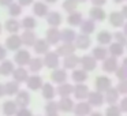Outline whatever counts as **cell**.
I'll return each instance as SVG.
<instances>
[{"label":"cell","instance_id":"6da1fadb","mask_svg":"<svg viewBox=\"0 0 127 116\" xmlns=\"http://www.w3.org/2000/svg\"><path fill=\"white\" fill-rule=\"evenodd\" d=\"M94 86H96L97 91L105 93L107 90H109V89L112 87V81H111V78L107 77V75H100V77H97L96 81H94Z\"/></svg>","mask_w":127,"mask_h":116},{"label":"cell","instance_id":"5bb4252c","mask_svg":"<svg viewBox=\"0 0 127 116\" xmlns=\"http://www.w3.org/2000/svg\"><path fill=\"white\" fill-rule=\"evenodd\" d=\"M21 45H22V38L18 34H11L10 37H7L6 40V48L8 51H18L21 49Z\"/></svg>","mask_w":127,"mask_h":116},{"label":"cell","instance_id":"2e32d148","mask_svg":"<svg viewBox=\"0 0 127 116\" xmlns=\"http://www.w3.org/2000/svg\"><path fill=\"white\" fill-rule=\"evenodd\" d=\"M74 44H75V47H77V49H82V51L88 49V48L90 47V44H92L90 36L83 34V33L78 34L77 38H75V41H74Z\"/></svg>","mask_w":127,"mask_h":116},{"label":"cell","instance_id":"6f0895ef","mask_svg":"<svg viewBox=\"0 0 127 116\" xmlns=\"http://www.w3.org/2000/svg\"><path fill=\"white\" fill-rule=\"evenodd\" d=\"M89 116H102V113L101 112H92Z\"/></svg>","mask_w":127,"mask_h":116},{"label":"cell","instance_id":"52a82bcc","mask_svg":"<svg viewBox=\"0 0 127 116\" xmlns=\"http://www.w3.org/2000/svg\"><path fill=\"white\" fill-rule=\"evenodd\" d=\"M77 51V47H75L74 42H63L62 45H59L58 49H56V53H58L60 58H66L68 55H72Z\"/></svg>","mask_w":127,"mask_h":116},{"label":"cell","instance_id":"7402d4cb","mask_svg":"<svg viewBox=\"0 0 127 116\" xmlns=\"http://www.w3.org/2000/svg\"><path fill=\"white\" fill-rule=\"evenodd\" d=\"M49 10H48V6L47 3L44 1H34L33 3V14L38 18H44L48 15Z\"/></svg>","mask_w":127,"mask_h":116},{"label":"cell","instance_id":"f5cc1de1","mask_svg":"<svg viewBox=\"0 0 127 116\" xmlns=\"http://www.w3.org/2000/svg\"><path fill=\"white\" fill-rule=\"evenodd\" d=\"M18 3H19L22 7H26V6H30V4H33L34 0H18Z\"/></svg>","mask_w":127,"mask_h":116},{"label":"cell","instance_id":"44dd1931","mask_svg":"<svg viewBox=\"0 0 127 116\" xmlns=\"http://www.w3.org/2000/svg\"><path fill=\"white\" fill-rule=\"evenodd\" d=\"M49 42L44 38H37V41L34 42L33 45V49L37 55H45V53L49 52Z\"/></svg>","mask_w":127,"mask_h":116},{"label":"cell","instance_id":"4dcf8cb0","mask_svg":"<svg viewBox=\"0 0 127 116\" xmlns=\"http://www.w3.org/2000/svg\"><path fill=\"white\" fill-rule=\"evenodd\" d=\"M108 53L109 56H113V58H119L124 53V45L119 44V42H111L108 45Z\"/></svg>","mask_w":127,"mask_h":116},{"label":"cell","instance_id":"7bdbcfd3","mask_svg":"<svg viewBox=\"0 0 127 116\" xmlns=\"http://www.w3.org/2000/svg\"><path fill=\"white\" fill-rule=\"evenodd\" d=\"M122 109L119 105L112 104V105H108V108L105 109V116H122Z\"/></svg>","mask_w":127,"mask_h":116},{"label":"cell","instance_id":"be15d7a7","mask_svg":"<svg viewBox=\"0 0 127 116\" xmlns=\"http://www.w3.org/2000/svg\"><path fill=\"white\" fill-rule=\"evenodd\" d=\"M79 3H85V1H88V0H78Z\"/></svg>","mask_w":127,"mask_h":116},{"label":"cell","instance_id":"30bf717a","mask_svg":"<svg viewBox=\"0 0 127 116\" xmlns=\"http://www.w3.org/2000/svg\"><path fill=\"white\" fill-rule=\"evenodd\" d=\"M79 63H81V58L77 56L75 53L63 58V68L64 70H75L79 66Z\"/></svg>","mask_w":127,"mask_h":116},{"label":"cell","instance_id":"b9f144b4","mask_svg":"<svg viewBox=\"0 0 127 116\" xmlns=\"http://www.w3.org/2000/svg\"><path fill=\"white\" fill-rule=\"evenodd\" d=\"M8 14H10V17H12V18L19 17V15L22 14V6H21L19 3H14V1H12L8 6Z\"/></svg>","mask_w":127,"mask_h":116},{"label":"cell","instance_id":"03108f58","mask_svg":"<svg viewBox=\"0 0 127 116\" xmlns=\"http://www.w3.org/2000/svg\"><path fill=\"white\" fill-rule=\"evenodd\" d=\"M47 116H58V113H55V115H47Z\"/></svg>","mask_w":127,"mask_h":116},{"label":"cell","instance_id":"ba28073f","mask_svg":"<svg viewBox=\"0 0 127 116\" xmlns=\"http://www.w3.org/2000/svg\"><path fill=\"white\" fill-rule=\"evenodd\" d=\"M49 45H56L62 41V31L58 28H49L47 30V37H45Z\"/></svg>","mask_w":127,"mask_h":116},{"label":"cell","instance_id":"6125c7cd","mask_svg":"<svg viewBox=\"0 0 127 116\" xmlns=\"http://www.w3.org/2000/svg\"><path fill=\"white\" fill-rule=\"evenodd\" d=\"M123 66H126V67H127V56L123 59Z\"/></svg>","mask_w":127,"mask_h":116},{"label":"cell","instance_id":"11a10c76","mask_svg":"<svg viewBox=\"0 0 127 116\" xmlns=\"http://www.w3.org/2000/svg\"><path fill=\"white\" fill-rule=\"evenodd\" d=\"M122 14H123V17L127 19V4H124V6L122 7Z\"/></svg>","mask_w":127,"mask_h":116},{"label":"cell","instance_id":"9a60e30c","mask_svg":"<svg viewBox=\"0 0 127 116\" xmlns=\"http://www.w3.org/2000/svg\"><path fill=\"white\" fill-rule=\"evenodd\" d=\"M67 77L68 75H67V71L64 68H55L51 72V79H52V82L58 83V85L67 82Z\"/></svg>","mask_w":127,"mask_h":116},{"label":"cell","instance_id":"7c38bea8","mask_svg":"<svg viewBox=\"0 0 127 116\" xmlns=\"http://www.w3.org/2000/svg\"><path fill=\"white\" fill-rule=\"evenodd\" d=\"M26 85H28V87L30 89V90L36 91V90H40V89L42 87L44 81H42V78L40 77V75L33 74V75H29L28 81H26Z\"/></svg>","mask_w":127,"mask_h":116},{"label":"cell","instance_id":"681fc988","mask_svg":"<svg viewBox=\"0 0 127 116\" xmlns=\"http://www.w3.org/2000/svg\"><path fill=\"white\" fill-rule=\"evenodd\" d=\"M119 107H120L122 112L127 113V96H124L123 98L120 100V102H119Z\"/></svg>","mask_w":127,"mask_h":116},{"label":"cell","instance_id":"ac0fdd59","mask_svg":"<svg viewBox=\"0 0 127 116\" xmlns=\"http://www.w3.org/2000/svg\"><path fill=\"white\" fill-rule=\"evenodd\" d=\"M15 102L19 108H28L29 102H30V94L26 90H19L17 94H15Z\"/></svg>","mask_w":127,"mask_h":116},{"label":"cell","instance_id":"8992f818","mask_svg":"<svg viewBox=\"0 0 127 116\" xmlns=\"http://www.w3.org/2000/svg\"><path fill=\"white\" fill-rule=\"evenodd\" d=\"M89 93H90V90H89V86L85 85V83H77V85L74 86V91H72L74 97H75L77 100H79V101L88 100Z\"/></svg>","mask_w":127,"mask_h":116},{"label":"cell","instance_id":"c3c4849f","mask_svg":"<svg viewBox=\"0 0 127 116\" xmlns=\"http://www.w3.org/2000/svg\"><path fill=\"white\" fill-rule=\"evenodd\" d=\"M15 116H33V115H32V112L28 109V108H19Z\"/></svg>","mask_w":127,"mask_h":116},{"label":"cell","instance_id":"5b68a950","mask_svg":"<svg viewBox=\"0 0 127 116\" xmlns=\"http://www.w3.org/2000/svg\"><path fill=\"white\" fill-rule=\"evenodd\" d=\"M75 116H89L92 113V105L88 101H79L78 104L74 105V109H72Z\"/></svg>","mask_w":127,"mask_h":116},{"label":"cell","instance_id":"603a6c76","mask_svg":"<svg viewBox=\"0 0 127 116\" xmlns=\"http://www.w3.org/2000/svg\"><path fill=\"white\" fill-rule=\"evenodd\" d=\"M59 105V111L60 112H71L74 109V101L71 100V97H60V100L58 101Z\"/></svg>","mask_w":127,"mask_h":116},{"label":"cell","instance_id":"1f68e13d","mask_svg":"<svg viewBox=\"0 0 127 116\" xmlns=\"http://www.w3.org/2000/svg\"><path fill=\"white\" fill-rule=\"evenodd\" d=\"M41 94L45 100L51 101V100H53L56 96V89L53 87L52 83H44L42 87H41Z\"/></svg>","mask_w":127,"mask_h":116},{"label":"cell","instance_id":"277c9868","mask_svg":"<svg viewBox=\"0 0 127 116\" xmlns=\"http://www.w3.org/2000/svg\"><path fill=\"white\" fill-rule=\"evenodd\" d=\"M30 60H32V56H30V52L28 49H18L15 56H14V61L19 67H23L26 64H29Z\"/></svg>","mask_w":127,"mask_h":116},{"label":"cell","instance_id":"91938a15","mask_svg":"<svg viewBox=\"0 0 127 116\" xmlns=\"http://www.w3.org/2000/svg\"><path fill=\"white\" fill-rule=\"evenodd\" d=\"M126 0H113V3H116V4H122V3H124Z\"/></svg>","mask_w":127,"mask_h":116},{"label":"cell","instance_id":"ab89813d","mask_svg":"<svg viewBox=\"0 0 127 116\" xmlns=\"http://www.w3.org/2000/svg\"><path fill=\"white\" fill-rule=\"evenodd\" d=\"M21 25H22V28L25 29V30H33L37 26V21H36V18H33V17H25L22 19V22H21Z\"/></svg>","mask_w":127,"mask_h":116},{"label":"cell","instance_id":"7a4b0ae2","mask_svg":"<svg viewBox=\"0 0 127 116\" xmlns=\"http://www.w3.org/2000/svg\"><path fill=\"white\" fill-rule=\"evenodd\" d=\"M59 64H60V56L58 55L56 52H48L45 53L44 56V66L48 67L51 70H55V68H59Z\"/></svg>","mask_w":127,"mask_h":116},{"label":"cell","instance_id":"74e56055","mask_svg":"<svg viewBox=\"0 0 127 116\" xmlns=\"http://www.w3.org/2000/svg\"><path fill=\"white\" fill-rule=\"evenodd\" d=\"M77 36L74 29H64L62 30V42H74Z\"/></svg>","mask_w":127,"mask_h":116},{"label":"cell","instance_id":"60d3db41","mask_svg":"<svg viewBox=\"0 0 127 116\" xmlns=\"http://www.w3.org/2000/svg\"><path fill=\"white\" fill-rule=\"evenodd\" d=\"M78 0H64L63 4H62V7H63V10L66 12H74L77 11V7H78Z\"/></svg>","mask_w":127,"mask_h":116},{"label":"cell","instance_id":"e575fe53","mask_svg":"<svg viewBox=\"0 0 127 116\" xmlns=\"http://www.w3.org/2000/svg\"><path fill=\"white\" fill-rule=\"evenodd\" d=\"M83 21V17H82V12L79 11H74V12H70L68 17H67V23L70 26H79Z\"/></svg>","mask_w":127,"mask_h":116},{"label":"cell","instance_id":"bcb514c9","mask_svg":"<svg viewBox=\"0 0 127 116\" xmlns=\"http://www.w3.org/2000/svg\"><path fill=\"white\" fill-rule=\"evenodd\" d=\"M116 78H118L119 81H127V67L126 66H119L118 70H116Z\"/></svg>","mask_w":127,"mask_h":116},{"label":"cell","instance_id":"f35d334b","mask_svg":"<svg viewBox=\"0 0 127 116\" xmlns=\"http://www.w3.org/2000/svg\"><path fill=\"white\" fill-rule=\"evenodd\" d=\"M44 67V59L41 58H33L29 63V70L32 72H38L41 71V68Z\"/></svg>","mask_w":127,"mask_h":116},{"label":"cell","instance_id":"8d00e7d4","mask_svg":"<svg viewBox=\"0 0 127 116\" xmlns=\"http://www.w3.org/2000/svg\"><path fill=\"white\" fill-rule=\"evenodd\" d=\"M15 67H14V63L11 60H3L1 64H0V74L4 75V77H8L14 72Z\"/></svg>","mask_w":127,"mask_h":116},{"label":"cell","instance_id":"680465c9","mask_svg":"<svg viewBox=\"0 0 127 116\" xmlns=\"http://www.w3.org/2000/svg\"><path fill=\"white\" fill-rule=\"evenodd\" d=\"M123 31H124V34L127 36V22H124V25H123Z\"/></svg>","mask_w":127,"mask_h":116},{"label":"cell","instance_id":"9f6ffc18","mask_svg":"<svg viewBox=\"0 0 127 116\" xmlns=\"http://www.w3.org/2000/svg\"><path fill=\"white\" fill-rule=\"evenodd\" d=\"M3 96H6L4 94V85H0V97H3Z\"/></svg>","mask_w":127,"mask_h":116},{"label":"cell","instance_id":"83f0119b","mask_svg":"<svg viewBox=\"0 0 127 116\" xmlns=\"http://www.w3.org/2000/svg\"><path fill=\"white\" fill-rule=\"evenodd\" d=\"M21 38H22V44L26 47H33L34 42L37 41V36L33 30H25L21 36Z\"/></svg>","mask_w":127,"mask_h":116},{"label":"cell","instance_id":"8fae6325","mask_svg":"<svg viewBox=\"0 0 127 116\" xmlns=\"http://www.w3.org/2000/svg\"><path fill=\"white\" fill-rule=\"evenodd\" d=\"M86 101H88L89 104L92 105V107H101V105L105 102V100H104V93H100V91H97V90L90 91Z\"/></svg>","mask_w":127,"mask_h":116},{"label":"cell","instance_id":"484cf974","mask_svg":"<svg viewBox=\"0 0 127 116\" xmlns=\"http://www.w3.org/2000/svg\"><path fill=\"white\" fill-rule=\"evenodd\" d=\"M92 56H93L96 60L102 61L104 59H107L109 56L108 53V48H105L104 45H98V47H94L93 51H92Z\"/></svg>","mask_w":127,"mask_h":116},{"label":"cell","instance_id":"f1b7e54d","mask_svg":"<svg viewBox=\"0 0 127 116\" xmlns=\"http://www.w3.org/2000/svg\"><path fill=\"white\" fill-rule=\"evenodd\" d=\"M72 91H74V86L71 85V83H60V85L58 86V89H56V94L60 97H70L72 94Z\"/></svg>","mask_w":127,"mask_h":116},{"label":"cell","instance_id":"9c48e42d","mask_svg":"<svg viewBox=\"0 0 127 116\" xmlns=\"http://www.w3.org/2000/svg\"><path fill=\"white\" fill-rule=\"evenodd\" d=\"M81 68H83L85 71H93V70H96L97 67V60L93 58L92 55H85L81 58V63H79Z\"/></svg>","mask_w":127,"mask_h":116},{"label":"cell","instance_id":"3957f363","mask_svg":"<svg viewBox=\"0 0 127 116\" xmlns=\"http://www.w3.org/2000/svg\"><path fill=\"white\" fill-rule=\"evenodd\" d=\"M119 67V61H118V58H113V56H108L107 59H104L102 60V71L107 72V74H113V72H116V70H118Z\"/></svg>","mask_w":127,"mask_h":116},{"label":"cell","instance_id":"d4e9b609","mask_svg":"<svg viewBox=\"0 0 127 116\" xmlns=\"http://www.w3.org/2000/svg\"><path fill=\"white\" fill-rule=\"evenodd\" d=\"M79 29H81V33L90 36V34L96 30V22H94L93 19H90V18H89V19H83L82 23L79 25Z\"/></svg>","mask_w":127,"mask_h":116},{"label":"cell","instance_id":"4fadbf2b","mask_svg":"<svg viewBox=\"0 0 127 116\" xmlns=\"http://www.w3.org/2000/svg\"><path fill=\"white\" fill-rule=\"evenodd\" d=\"M108 19H109L111 26H113V28H123L124 22H126V18L123 17L122 11H112Z\"/></svg>","mask_w":127,"mask_h":116},{"label":"cell","instance_id":"db71d44e","mask_svg":"<svg viewBox=\"0 0 127 116\" xmlns=\"http://www.w3.org/2000/svg\"><path fill=\"white\" fill-rule=\"evenodd\" d=\"M14 0H0V6H3V7H8L10 4L12 3Z\"/></svg>","mask_w":127,"mask_h":116},{"label":"cell","instance_id":"e0dca14e","mask_svg":"<svg viewBox=\"0 0 127 116\" xmlns=\"http://www.w3.org/2000/svg\"><path fill=\"white\" fill-rule=\"evenodd\" d=\"M47 23L51 26V28H59L63 22V18H62V14L58 11H49L47 17Z\"/></svg>","mask_w":127,"mask_h":116},{"label":"cell","instance_id":"94428289","mask_svg":"<svg viewBox=\"0 0 127 116\" xmlns=\"http://www.w3.org/2000/svg\"><path fill=\"white\" fill-rule=\"evenodd\" d=\"M58 0H45V3H49V4H53V3H56Z\"/></svg>","mask_w":127,"mask_h":116},{"label":"cell","instance_id":"ee69618b","mask_svg":"<svg viewBox=\"0 0 127 116\" xmlns=\"http://www.w3.org/2000/svg\"><path fill=\"white\" fill-rule=\"evenodd\" d=\"M59 112V105L56 101H53V100H51V101L47 102V105H45V113L47 115H55V113Z\"/></svg>","mask_w":127,"mask_h":116},{"label":"cell","instance_id":"d590c367","mask_svg":"<svg viewBox=\"0 0 127 116\" xmlns=\"http://www.w3.org/2000/svg\"><path fill=\"white\" fill-rule=\"evenodd\" d=\"M19 91V83L17 81H10L4 83V94L6 96H15Z\"/></svg>","mask_w":127,"mask_h":116},{"label":"cell","instance_id":"d6986e66","mask_svg":"<svg viewBox=\"0 0 127 116\" xmlns=\"http://www.w3.org/2000/svg\"><path fill=\"white\" fill-rule=\"evenodd\" d=\"M119 98H120V93L118 91L116 87H111L109 90H107L104 93V100L108 105H112V104H118Z\"/></svg>","mask_w":127,"mask_h":116},{"label":"cell","instance_id":"ffe728a7","mask_svg":"<svg viewBox=\"0 0 127 116\" xmlns=\"http://www.w3.org/2000/svg\"><path fill=\"white\" fill-rule=\"evenodd\" d=\"M89 17H90V19H93L94 22H102V21L107 18V14H105L104 8L94 6L89 10Z\"/></svg>","mask_w":127,"mask_h":116},{"label":"cell","instance_id":"f546056e","mask_svg":"<svg viewBox=\"0 0 127 116\" xmlns=\"http://www.w3.org/2000/svg\"><path fill=\"white\" fill-rule=\"evenodd\" d=\"M21 26H22L21 22L17 21L15 18H10V19L6 21V23H4V29L11 34H17L18 31L21 30Z\"/></svg>","mask_w":127,"mask_h":116},{"label":"cell","instance_id":"f6af8a7d","mask_svg":"<svg viewBox=\"0 0 127 116\" xmlns=\"http://www.w3.org/2000/svg\"><path fill=\"white\" fill-rule=\"evenodd\" d=\"M113 40H115L116 42H119V44L124 45V47L127 45V36L124 34L123 30L122 31H115V33H113Z\"/></svg>","mask_w":127,"mask_h":116},{"label":"cell","instance_id":"cb8c5ba5","mask_svg":"<svg viewBox=\"0 0 127 116\" xmlns=\"http://www.w3.org/2000/svg\"><path fill=\"white\" fill-rule=\"evenodd\" d=\"M18 109H19V107L12 100H7V101L3 102V113L6 116H15Z\"/></svg>","mask_w":127,"mask_h":116},{"label":"cell","instance_id":"f907efd6","mask_svg":"<svg viewBox=\"0 0 127 116\" xmlns=\"http://www.w3.org/2000/svg\"><path fill=\"white\" fill-rule=\"evenodd\" d=\"M6 56H7V48L0 45V61L1 60H6Z\"/></svg>","mask_w":127,"mask_h":116},{"label":"cell","instance_id":"836d02e7","mask_svg":"<svg viewBox=\"0 0 127 116\" xmlns=\"http://www.w3.org/2000/svg\"><path fill=\"white\" fill-rule=\"evenodd\" d=\"M12 77H14V81H17L18 83H22V82H26V81H28L29 72H28V70L23 68V67H18V68L14 70Z\"/></svg>","mask_w":127,"mask_h":116},{"label":"cell","instance_id":"816d5d0a","mask_svg":"<svg viewBox=\"0 0 127 116\" xmlns=\"http://www.w3.org/2000/svg\"><path fill=\"white\" fill-rule=\"evenodd\" d=\"M90 1H92L93 6H97V7H101L107 3V0H90Z\"/></svg>","mask_w":127,"mask_h":116},{"label":"cell","instance_id":"e7e4bbea","mask_svg":"<svg viewBox=\"0 0 127 116\" xmlns=\"http://www.w3.org/2000/svg\"><path fill=\"white\" fill-rule=\"evenodd\" d=\"M1 29H3V26H1V23H0V34H1Z\"/></svg>","mask_w":127,"mask_h":116},{"label":"cell","instance_id":"d6a6232c","mask_svg":"<svg viewBox=\"0 0 127 116\" xmlns=\"http://www.w3.org/2000/svg\"><path fill=\"white\" fill-rule=\"evenodd\" d=\"M112 40H113V34L108 30H101L97 34V41H98L100 45L107 47V45H109L111 42H112Z\"/></svg>","mask_w":127,"mask_h":116},{"label":"cell","instance_id":"7dc6e473","mask_svg":"<svg viewBox=\"0 0 127 116\" xmlns=\"http://www.w3.org/2000/svg\"><path fill=\"white\" fill-rule=\"evenodd\" d=\"M116 89H118V91H119L120 94L127 96V81H119Z\"/></svg>","mask_w":127,"mask_h":116},{"label":"cell","instance_id":"4316f807","mask_svg":"<svg viewBox=\"0 0 127 116\" xmlns=\"http://www.w3.org/2000/svg\"><path fill=\"white\" fill-rule=\"evenodd\" d=\"M71 79L75 83H85L88 79V71H85L83 68H75L71 72Z\"/></svg>","mask_w":127,"mask_h":116}]
</instances>
